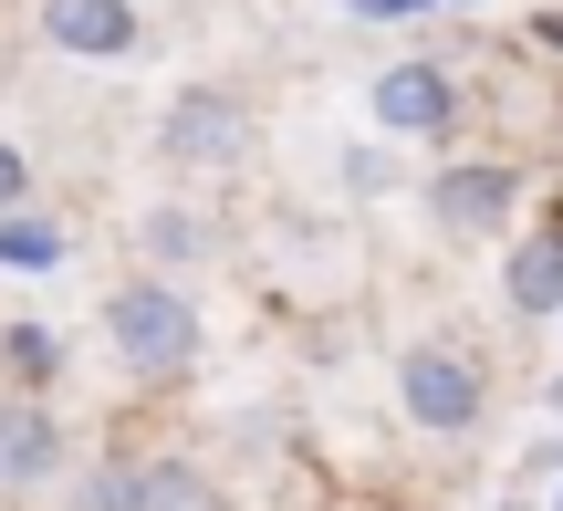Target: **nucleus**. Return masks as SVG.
<instances>
[{"label": "nucleus", "mask_w": 563, "mask_h": 511, "mask_svg": "<svg viewBox=\"0 0 563 511\" xmlns=\"http://www.w3.org/2000/svg\"><path fill=\"white\" fill-rule=\"evenodd\" d=\"M104 345H115V366L136 376V387H178L209 355V313H199V292L167 282V271H125V282L104 292Z\"/></svg>", "instance_id": "f257e3e1"}, {"label": "nucleus", "mask_w": 563, "mask_h": 511, "mask_svg": "<svg viewBox=\"0 0 563 511\" xmlns=\"http://www.w3.org/2000/svg\"><path fill=\"white\" fill-rule=\"evenodd\" d=\"M397 418L418 438H470L490 418V366L481 345H460V334H418V345L397 355Z\"/></svg>", "instance_id": "f03ea898"}, {"label": "nucleus", "mask_w": 563, "mask_h": 511, "mask_svg": "<svg viewBox=\"0 0 563 511\" xmlns=\"http://www.w3.org/2000/svg\"><path fill=\"white\" fill-rule=\"evenodd\" d=\"M157 157L167 167H241L251 157V104H241V84H178L167 95V115H157Z\"/></svg>", "instance_id": "7ed1b4c3"}, {"label": "nucleus", "mask_w": 563, "mask_h": 511, "mask_svg": "<svg viewBox=\"0 0 563 511\" xmlns=\"http://www.w3.org/2000/svg\"><path fill=\"white\" fill-rule=\"evenodd\" d=\"M365 115H376V136H407V146H449L460 136V74L428 53L386 63L376 84H365Z\"/></svg>", "instance_id": "20e7f679"}, {"label": "nucleus", "mask_w": 563, "mask_h": 511, "mask_svg": "<svg viewBox=\"0 0 563 511\" xmlns=\"http://www.w3.org/2000/svg\"><path fill=\"white\" fill-rule=\"evenodd\" d=\"M511 209H522V167L511 157H449L428 178V230L439 241H501Z\"/></svg>", "instance_id": "39448f33"}, {"label": "nucleus", "mask_w": 563, "mask_h": 511, "mask_svg": "<svg viewBox=\"0 0 563 511\" xmlns=\"http://www.w3.org/2000/svg\"><path fill=\"white\" fill-rule=\"evenodd\" d=\"M53 480H74V438H63L53 397L0 387V491H53Z\"/></svg>", "instance_id": "423d86ee"}, {"label": "nucleus", "mask_w": 563, "mask_h": 511, "mask_svg": "<svg viewBox=\"0 0 563 511\" xmlns=\"http://www.w3.org/2000/svg\"><path fill=\"white\" fill-rule=\"evenodd\" d=\"M32 21H42V42L74 53V63H125V53H146V11H136V0H32Z\"/></svg>", "instance_id": "0eeeda50"}, {"label": "nucleus", "mask_w": 563, "mask_h": 511, "mask_svg": "<svg viewBox=\"0 0 563 511\" xmlns=\"http://www.w3.org/2000/svg\"><path fill=\"white\" fill-rule=\"evenodd\" d=\"M136 251H146V271H199V262H220L230 251V230H220V209H199V199H157V209H136Z\"/></svg>", "instance_id": "6e6552de"}, {"label": "nucleus", "mask_w": 563, "mask_h": 511, "mask_svg": "<svg viewBox=\"0 0 563 511\" xmlns=\"http://www.w3.org/2000/svg\"><path fill=\"white\" fill-rule=\"evenodd\" d=\"M501 303L522 313V324H553V313H563V209L532 220L522 241L501 251Z\"/></svg>", "instance_id": "1a4fd4ad"}, {"label": "nucleus", "mask_w": 563, "mask_h": 511, "mask_svg": "<svg viewBox=\"0 0 563 511\" xmlns=\"http://www.w3.org/2000/svg\"><path fill=\"white\" fill-rule=\"evenodd\" d=\"M63 262H74V230H63V209H42V199L0 209V271H63Z\"/></svg>", "instance_id": "9d476101"}, {"label": "nucleus", "mask_w": 563, "mask_h": 511, "mask_svg": "<svg viewBox=\"0 0 563 511\" xmlns=\"http://www.w3.org/2000/svg\"><path fill=\"white\" fill-rule=\"evenodd\" d=\"M63 334L53 324H0V387H21V397H53L63 387Z\"/></svg>", "instance_id": "9b49d317"}, {"label": "nucleus", "mask_w": 563, "mask_h": 511, "mask_svg": "<svg viewBox=\"0 0 563 511\" xmlns=\"http://www.w3.org/2000/svg\"><path fill=\"white\" fill-rule=\"evenodd\" d=\"M146 511H230L220 501V470L188 449H146Z\"/></svg>", "instance_id": "f8f14e48"}, {"label": "nucleus", "mask_w": 563, "mask_h": 511, "mask_svg": "<svg viewBox=\"0 0 563 511\" xmlns=\"http://www.w3.org/2000/svg\"><path fill=\"white\" fill-rule=\"evenodd\" d=\"M63 511H146V449H104L74 470V501Z\"/></svg>", "instance_id": "ddd939ff"}, {"label": "nucleus", "mask_w": 563, "mask_h": 511, "mask_svg": "<svg viewBox=\"0 0 563 511\" xmlns=\"http://www.w3.org/2000/svg\"><path fill=\"white\" fill-rule=\"evenodd\" d=\"M21 199H42V178H32V157L0 136V209H21Z\"/></svg>", "instance_id": "4468645a"}, {"label": "nucleus", "mask_w": 563, "mask_h": 511, "mask_svg": "<svg viewBox=\"0 0 563 511\" xmlns=\"http://www.w3.org/2000/svg\"><path fill=\"white\" fill-rule=\"evenodd\" d=\"M355 21H418V11H439V0H344Z\"/></svg>", "instance_id": "2eb2a0df"}, {"label": "nucleus", "mask_w": 563, "mask_h": 511, "mask_svg": "<svg viewBox=\"0 0 563 511\" xmlns=\"http://www.w3.org/2000/svg\"><path fill=\"white\" fill-rule=\"evenodd\" d=\"M532 42H543V53H563V0H553L543 21H532Z\"/></svg>", "instance_id": "dca6fc26"}, {"label": "nucleus", "mask_w": 563, "mask_h": 511, "mask_svg": "<svg viewBox=\"0 0 563 511\" xmlns=\"http://www.w3.org/2000/svg\"><path fill=\"white\" fill-rule=\"evenodd\" d=\"M439 11H481V0H439Z\"/></svg>", "instance_id": "f3484780"}, {"label": "nucleus", "mask_w": 563, "mask_h": 511, "mask_svg": "<svg viewBox=\"0 0 563 511\" xmlns=\"http://www.w3.org/2000/svg\"><path fill=\"white\" fill-rule=\"evenodd\" d=\"M553 408H563V387H553Z\"/></svg>", "instance_id": "a211bd4d"}]
</instances>
